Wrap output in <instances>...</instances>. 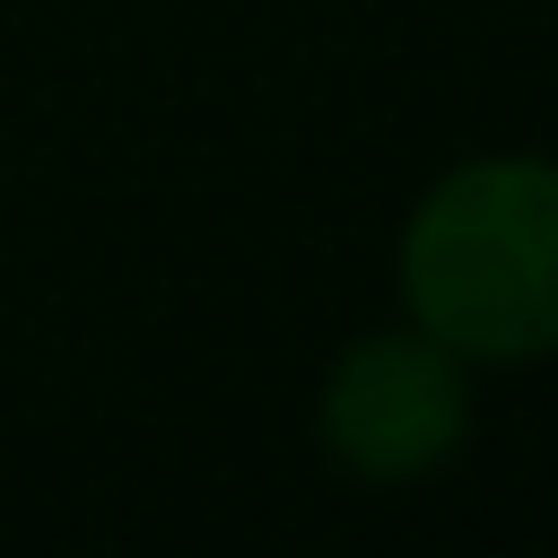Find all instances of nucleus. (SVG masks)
Masks as SVG:
<instances>
[{
  "label": "nucleus",
  "instance_id": "f257e3e1",
  "mask_svg": "<svg viewBox=\"0 0 558 558\" xmlns=\"http://www.w3.org/2000/svg\"><path fill=\"white\" fill-rule=\"evenodd\" d=\"M401 296L453 357L558 349V166L480 157L445 174L401 235Z\"/></svg>",
  "mask_w": 558,
  "mask_h": 558
},
{
  "label": "nucleus",
  "instance_id": "f03ea898",
  "mask_svg": "<svg viewBox=\"0 0 558 558\" xmlns=\"http://www.w3.org/2000/svg\"><path fill=\"white\" fill-rule=\"evenodd\" d=\"M471 418L462 357L436 331H384L357 340L323 384V445L366 480H410L453 453Z\"/></svg>",
  "mask_w": 558,
  "mask_h": 558
}]
</instances>
